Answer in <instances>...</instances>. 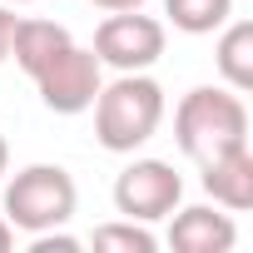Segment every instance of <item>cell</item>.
I'll return each mask as SVG.
<instances>
[{
  "label": "cell",
  "mask_w": 253,
  "mask_h": 253,
  "mask_svg": "<svg viewBox=\"0 0 253 253\" xmlns=\"http://www.w3.org/2000/svg\"><path fill=\"white\" fill-rule=\"evenodd\" d=\"M89 109H94V139L109 154H134L164 124V89L144 70H129L114 84H99Z\"/></svg>",
  "instance_id": "obj_1"
},
{
  "label": "cell",
  "mask_w": 253,
  "mask_h": 253,
  "mask_svg": "<svg viewBox=\"0 0 253 253\" xmlns=\"http://www.w3.org/2000/svg\"><path fill=\"white\" fill-rule=\"evenodd\" d=\"M174 139L194 164H204V159H213V154H223L233 144H248V104H243V94L228 89V84L223 89H213V84L189 89L179 99V109H174Z\"/></svg>",
  "instance_id": "obj_2"
},
{
  "label": "cell",
  "mask_w": 253,
  "mask_h": 253,
  "mask_svg": "<svg viewBox=\"0 0 253 253\" xmlns=\"http://www.w3.org/2000/svg\"><path fill=\"white\" fill-rule=\"evenodd\" d=\"M75 204H80V189L60 164H30L5 184V218L10 228H25V233L65 228L75 218Z\"/></svg>",
  "instance_id": "obj_3"
},
{
  "label": "cell",
  "mask_w": 253,
  "mask_h": 253,
  "mask_svg": "<svg viewBox=\"0 0 253 253\" xmlns=\"http://www.w3.org/2000/svg\"><path fill=\"white\" fill-rule=\"evenodd\" d=\"M184 199V179L174 174V164L164 159H134L114 179V209L134 223H159L179 209Z\"/></svg>",
  "instance_id": "obj_4"
},
{
  "label": "cell",
  "mask_w": 253,
  "mask_h": 253,
  "mask_svg": "<svg viewBox=\"0 0 253 253\" xmlns=\"http://www.w3.org/2000/svg\"><path fill=\"white\" fill-rule=\"evenodd\" d=\"M99 84H104L99 55L84 50V45H75V40L35 75V89H40V99H45L55 114H84V109L94 104Z\"/></svg>",
  "instance_id": "obj_5"
},
{
  "label": "cell",
  "mask_w": 253,
  "mask_h": 253,
  "mask_svg": "<svg viewBox=\"0 0 253 253\" xmlns=\"http://www.w3.org/2000/svg\"><path fill=\"white\" fill-rule=\"evenodd\" d=\"M94 55H99V65H109L119 75L149 70L164 55V25L139 10H109V20L94 30Z\"/></svg>",
  "instance_id": "obj_6"
},
{
  "label": "cell",
  "mask_w": 253,
  "mask_h": 253,
  "mask_svg": "<svg viewBox=\"0 0 253 253\" xmlns=\"http://www.w3.org/2000/svg\"><path fill=\"white\" fill-rule=\"evenodd\" d=\"M199 184H204V194H209L218 209H228V213L253 209V154H248V144H233V149L204 159V164H199Z\"/></svg>",
  "instance_id": "obj_7"
},
{
  "label": "cell",
  "mask_w": 253,
  "mask_h": 253,
  "mask_svg": "<svg viewBox=\"0 0 253 253\" xmlns=\"http://www.w3.org/2000/svg\"><path fill=\"white\" fill-rule=\"evenodd\" d=\"M169 243L179 253H228L238 243V228L228 213H218V204H194V209H174L169 223Z\"/></svg>",
  "instance_id": "obj_8"
},
{
  "label": "cell",
  "mask_w": 253,
  "mask_h": 253,
  "mask_svg": "<svg viewBox=\"0 0 253 253\" xmlns=\"http://www.w3.org/2000/svg\"><path fill=\"white\" fill-rule=\"evenodd\" d=\"M65 45H70V30H65V25H55V20H15L10 55H15V65H20L30 80H35Z\"/></svg>",
  "instance_id": "obj_9"
},
{
  "label": "cell",
  "mask_w": 253,
  "mask_h": 253,
  "mask_svg": "<svg viewBox=\"0 0 253 253\" xmlns=\"http://www.w3.org/2000/svg\"><path fill=\"white\" fill-rule=\"evenodd\" d=\"M223 35H218V50H213V65H218V75H223V84L228 89H253V25L248 20H223L218 25Z\"/></svg>",
  "instance_id": "obj_10"
},
{
  "label": "cell",
  "mask_w": 253,
  "mask_h": 253,
  "mask_svg": "<svg viewBox=\"0 0 253 253\" xmlns=\"http://www.w3.org/2000/svg\"><path fill=\"white\" fill-rule=\"evenodd\" d=\"M164 15L184 35H213L233 15V0H164Z\"/></svg>",
  "instance_id": "obj_11"
},
{
  "label": "cell",
  "mask_w": 253,
  "mask_h": 253,
  "mask_svg": "<svg viewBox=\"0 0 253 253\" xmlns=\"http://www.w3.org/2000/svg\"><path fill=\"white\" fill-rule=\"evenodd\" d=\"M89 243H94V248H104V253H154V248H159V238H154L144 223H134V218L99 223V228L89 233Z\"/></svg>",
  "instance_id": "obj_12"
},
{
  "label": "cell",
  "mask_w": 253,
  "mask_h": 253,
  "mask_svg": "<svg viewBox=\"0 0 253 253\" xmlns=\"http://www.w3.org/2000/svg\"><path fill=\"white\" fill-rule=\"evenodd\" d=\"M10 35H15V15H10L5 0H0V60H10Z\"/></svg>",
  "instance_id": "obj_13"
},
{
  "label": "cell",
  "mask_w": 253,
  "mask_h": 253,
  "mask_svg": "<svg viewBox=\"0 0 253 253\" xmlns=\"http://www.w3.org/2000/svg\"><path fill=\"white\" fill-rule=\"evenodd\" d=\"M94 5H99V10H139L144 0H94Z\"/></svg>",
  "instance_id": "obj_14"
},
{
  "label": "cell",
  "mask_w": 253,
  "mask_h": 253,
  "mask_svg": "<svg viewBox=\"0 0 253 253\" xmlns=\"http://www.w3.org/2000/svg\"><path fill=\"white\" fill-rule=\"evenodd\" d=\"M10 243H15V228H10V218H5V213H0V253H5Z\"/></svg>",
  "instance_id": "obj_15"
},
{
  "label": "cell",
  "mask_w": 253,
  "mask_h": 253,
  "mask_svg": "<svg viewBox=\"0 0 253 253\" xmlns=\"http://www.w3.org/2000/svg\"><path fill=\"white\" fill-rule=\"evenodd\" d=\"M10 169V144H5V134H0V174Z\"/></svg>",
  "instance_id": "obj_16"
},
{
  "label": "cell",
  "mask_w": 253,
  "mask_h": 253,
  "mask_svg": "<svg viewBox=\"0 0 253 253\" xmlns=\"http://www.w3.org/2000/svg\"><path fill=\"white\" fill-rule=\"evenodd\" d=\"M5 5H30V0H5Z\"/></svg>",
  "instance_id": "obj_17"
}]
</instances>
